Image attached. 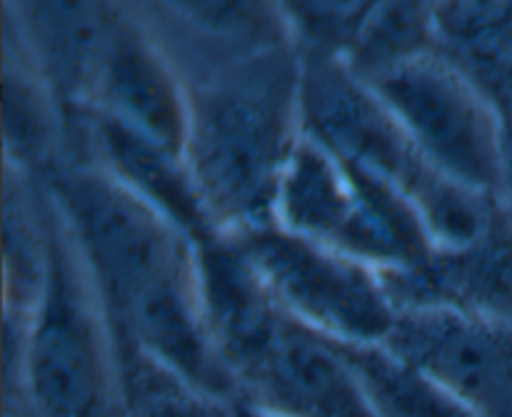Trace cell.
Instances as JSON below:
<instances>
[{"mask_svg": "<svg viewBox=\"0 0 512 417\" xmlns=\"http://www.w3.org/2000/svg\"><path fill=\"white\" fill-rule=\"evenodd\" d=\"M48 200L115 343L148 355L220 403L233 400L235 383L203 313L195 245L98 165L55 168Z\"/></svg>", "mask_w": 512, "mask_h": 417, "instance_id": "obj_1", "label": "cell"}, {"mask_svg": "<svg viewBox=\"0 0 512 417\" xmlns=\"http://www.w3.org/2000/svg\"><path fill=\"white\" fill-rule=\"evenodd\" d=\"M190 88L185 160L223 235L273 225L280 178L303 135V58L293 43L238 55Z\"/></svg>", "mask_w": 512, "mask_h": 417, "instance_id": "obj_2", "label": "cell"}, {"mask_svg": "<svg viewBox=\"0 0 512 417\" xmlns=\"http://www.w3.org/2000/svg\"><path fill=\"white\" fill-rule=\"evenodd\" d=\"M303 130L408 195L423 215L433 250L478 238L500 205V195L475 193L438 173L383 100L338 60L303 58Z\"/></svg>", "mask_w": 512, "mask_h": 417, "instance_id": "obj_3", "label": "cell"}, {"mask_svg": "<svg viewBox=\"0 0 512 417\" xmlns=\"http://www.w3.org/2000/svg\"><path fill=\"white\" fill-rule=\"evenodd\" d=\"M273 225L333 248L383 278L408 275L433 255L413 200L303 130L280 178Z\"/></svg>", "mask_w": 512, "mask_h": 417, "instance_id": "obj_4", "label": "cell"}, {"mask_svg": "<svg viewBox=\"0 0 512 417\" xmlns=\"http://www.w3.org/2000/svg\"><path fill=\"white\" fill-rule=\"evenodd\" d=\"M50 220V268L28 318L20 400L33 417H123L113 330L53 205Z\"/></svg>", "mask_w": 512, "mask_h": 417, "instance_id": "obj_5", "label": "cell"}, {"mask_svg": "<svg viewBox=\"0 0 512 417\" xmlns=\"http://www.w3.org/2000/svg\"><path fill=\"white\" fill-rule=\"evenodd\" d=\"M230 238L295 323L343 345H380L390 338L400 308L373 268L278 225Z\"/></svg>", "mask_w": 512, "mask_h": 417, "instance_id": "obj_6", "label": "cell"}, {"mask_svg": "<svg viewBox=\"0 0 512 417\" xmlns=\"http://www.w3.org/2000/svg\"><path fill=\"white\" fill-rule=\"evenodd\" d=\"M415 148L453 183L500 195L503 110L435 50L368 85Z\"/></svg>", "mask_w": 512, "mask_h": 417, "instance_id": "obj_7", "label": "cell"}, {"mask_svg": "<svg viewBox=\"0 0 512 417\" xmlns=\"http://www.w3.org/2000/svg\"><path fill=\"white\" fill-rule=\"evenodd\" d=\"M475 417H512V320L453 308H403L385 340Z\"/></svg>", "mask_w": 512, "mask_h": 417, "instance_id": "obj_8", "label": "cell"}, {"mask_svg": "<svg viewBox=\"0 0 512 417\" xmlns=\"http://www.w3.org/2000/svg\"><path fill=\"white\" fill-rule=\"evenodd\" d=\"M228 370L238 398L283 417H373L335 345L283 310Z\"/></svg>", "mask_w": 512, "mask_h": 417, "instance_id": "obj_9", "label": "cell"}, {"mask_svg": "<svg viewBox=\"0 0 512 417\" xmlns=\"http://www.w3.org/2000/svg\"><path fill=\"white\" fill-rule=\"evenodd\" d=\"M85 115H98L128 133L185 155L190 88L163 45L123 8L115 13L95 73Z\"/></svg>", "mask_w": 512, "mask_h": 417, "instance_id": "obj_10", "label": "cell"}, {"mask_svg": "<svg viewBox=\"0 0 512 417\" xmlns=\"http://www.w3.org/2000/svg\"><path fill=\"white\" fill-rule=\"evenodd\" d=\"M383 280L400 310L453 308L512 320V213L505 200L478 238L433 250L420 270Z\"/></svg>", "mask_w": 512, "mask_h": 417, "instance_id": "obj_11", "label": "cell"}, {"mask_svg": "<svg viewBox=\"0 0 512 417\" xmlns=\"http://www.w3.org/2000/svg\"><path fill=\"white\" fill-rule=\"evenodd\" d=\"M20 48L60 113H88L90 90L118 5L18 3Z\"/></svg>", "mask_w": 512, "mask_h": 417, "instance_id": "obj_12", "label": "cell"}, {"mask_svg": "<svg viewBox=\"0 0 512 417\" xmlns=\"http://www.w3.org/2000/svg\"><path fill=\"white\" fill-rule=\"evenodd\" d=\"M85 120L98 150V168L163 215L195 248L223 235L205 208L185 155L148 143L98 115H85Z\"/></svg>", "mask_w": 512, "mask_h": 417, "instance_id": "obj_13", "label": "cell"}, {"mask_svg": "<svg viewBox=\"0 0 512 417\" xmlns=\"http://www.w3.org/2000/svg\"><path fill=\"white\" fill-rule=\"evenodd\" d=\"M435 43L500 110L512 108V3H433Z\"/></svg>", "mask_w": 512, "mask_h": 417, "instance_id": "obj_14", "label": "cell"}, {"mask_svg": "<svg viewBox=\"0 0 512 417\" xmlns=\"http://www.w3.org/2000/svg\"><path fill=\"white\" fill-rule=\"evenodd\" d=\"M20 170L5 165L3 185V298L5 313L30 315L43 295L50 268V203H35Z\"/></svg>", "mask_w": 512, "mask_h": 417, "instance_id": "obj_15", "label": "cell"}, {"mask_svg": "<svg viewBox=\"0 0 512 417\" xmlns=\"http://www.w3.org/2000/svg\"><path fill=\"white\" fill-rule=\"evenodd\" d=\"M333 345L353 370L373 417H475L443 385L388 345Z\"/></svg>", "mask_w": 512, "mask_h": 417, "instance_id": "obj_16", "label": "cell"}, {"mask_svg": "<svg viewBox=\"0 0 512 417\" xmlns=\"http://www.w3.org/2000/svg\"><path fill=\"white\" fill-rule=\"evenodd\" d=\"M433 3H373L343 68L370 85L400 65L435 53Z\"/></svg>", "mask_w": 512, "mask_h": 417, "instance_id": "obj_17", "label": "cell"}, {"mask_svg": "<svg viewBox=\"0 0 512 417\" xmlns=\"http://www.w3.org/2000/svg\"><path fill=\"white\" fill-rule=\"evenodd\" d=\"M118 363L123 417H228L225 403L138 350L118 345Z\"/></svg>", "mask_w": 512, "mask_h": 417, "instance_id": "obj_18", "label": "cell"}, {"mask_svg": "<svg viewBox=\"0 0 512 417\" xmlns=\"http://www.w3.org/2000/svg\"><path fill=\"white\" fill-rule=\"evenodd\" d=\"M5 155L10 168L25 173L43 163L53 143V95L48 93L33 68H13L5 60ZM60 113V110H58Z\"/></svg>", "mask_w": 512, "mask_h": 417, "instance_id": "obj_19", "label": "cell"}, {"mask_svg": "<svg viewBox=\"0 0 512 417\" xmlns=\"http://www.w3.org/2000/svg\"><path fill=\"white\" fill-rule=\"evenodd\" d=\"M300 58L343 63L358 40L373 3H280Z\"/></svg>", "mask_w": 512, "mask_h": 417, "instance_id": "obj_20", "label": "cell"}, {"mask_svg": "<svg viewBox=\"0 0 512 417\" xmlns=\"http://www.w3.org/2000/svg\"><path fill=\"white\" fill-rule=\"evenodd\" d=\"M500 198L512 213V108L503 113V178H500Z\"/></svg>", "mask_w": 512, "mask_h": 417, "instance_id": "obj_21", "label": "cell"}, {"mask_svg": "<svg viewBox=\"0 0 512 417\" xmlns=\"http://www.w3.org/2000/svg\"><path fill=\"white\" fill-rule=\"evenodd\" d=\"M225 415L228 417H283L268 408H260V405L250 403L245 398H233L225 403Z\"/></svg>", "mask_w": 512, "mask_h": 417, "instance_id": "obj_22", "label": "cell"}]
</instances>
